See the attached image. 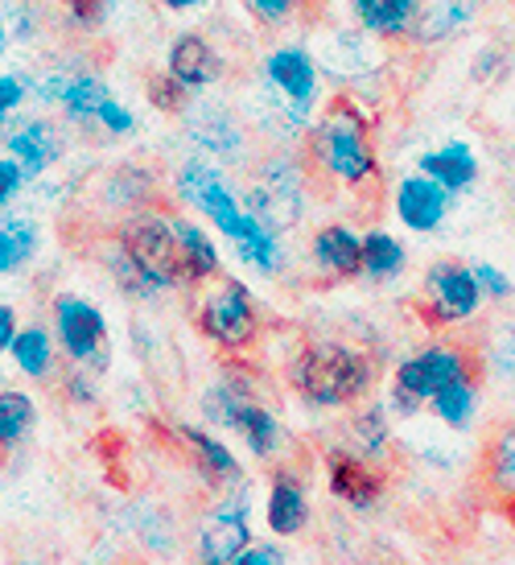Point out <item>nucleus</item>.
<instances>
[{"label": "nucleus", "mask_w": 515, "mask_h": 565, "mask_svg": "<svg viewBox=\"0 0 515 565\" xmlns=\"http://www.w3.org/2000/svg\"><path fill=\"white\" fill-rule=\"evenodd\" d=\"M384 380V363L367 343L343 334H310L285 360V384L310 413H351L372 401Z\"/></svg>", "instance_id": "1"}, {"label": "nucleus", "mask_w": 515, "mask_h": 565, "mask_svg": "<svg viewBox=\"0 0 515 565\" xmlns=\"http://www.w3.org/2000/svg\"><path fill=\"white\" fill-rule=\"evenodd\" d=\"M104 268L116 281V289L132 301H153L161 294L186 289L173 215L153 211V206L137 211V215H125L120 227H116L108 256H104Z\"/></svg>", "instance_id": "2"}, {"label": "nucleus", "mask_w": 515, "mask_h": 565, "mask_svg": "<svg viewBox=\"0 0 515 565\" xmlns=\"http://www.w3.org/2000/svg\"><path fill=\"white\" fill-rule=\"evenodd\" d=\"M301 153H305L318 182L351 190V194H363V190L379 186V173H384L379 149H375L372 116H367L360 99H351V95L330 99L326 111H322V116L313 120L310 132H305Z\"/></svg>", "instance_id": "3"}, {"label": "nucleus", "mask_w": 515, "mask_h": 565, "mask_svg": "<svg viewBox=\"0 0 515 565\" xmlns=\"http://www.w3.org/2000/svg\"><path fill=\"white\" fill-rule=\"evenodd\" d=\"M322 66L301 42L268 50L260 63V116L281 141H305L322 116Z\"/></svg>", "instance_id": "4"}, {"label": "nucleus", "mask_w": 515, "mask_h": 565, "mask_svg": "<svg viewBox=\"0 0 515 565\" xmlns=\"http://www.w3.org/2000/svg\"><path fill=\"white\" fill-rule=\"evenodd\" d=\"M483 372L479 347L453 343V339H429L405 351L400 360L391 363L388 384H384V405L391 408L396 422H412L429 413V405L438 401L450 384Z\"/></svg>", "instance_id": "5"}, {"label": "nucleus", "mask_w": 515, "mask_h": 565, "mask_svg": "<svg viewBox=\"0 0 515 565\" xmlns=\"http://www.w3.org/2000/svg\"><path fill=\"white\" fill-rule=\"evenodd\" d=\"M203 417L206 425H215L223 434L244 441L256 462H277L289 446V434H285V422L277 417V408L268 405L260 388H256V376L248 367H227L211 388L203 393Z\"/></svg>", "instance_id": "6"}, {"label": "nucleus", "mask_w": 515, "mask_h": 565, "mask_svg": "<svg viewBox=\"0 0 515 565\" xmlns=\"http://www.w3.org/2000/svg\"><path fill=\"white\" fill-rule=\"evenodd\" d=\"M173 199L190 206L199 220L211 223L232 244V252L244 248L248 239H256L268 227L265 220H256L248 211L244 190L232 186V178L223 173V166L206 158H186L178 166V173H173Z\"/></svg>", "instance_id": "7"}, {"label": "nucleus", "mask_w": 515, "mask_h": 565, "mask_svg": "<svg viewBox=\"0 0 515 565\" xmlns=\"http://www.w3.org/2000/svg\"><path fill=\"white\" fill-rule=\"evenodd\" d=\"M313 199V170L305 153H268L244 190V203L256 220H265L272 232H293L297 223L305 220Z\"/></svg>", "instance_id": "8"}, {"label": "nucleus", "mask_w": 515, "mask_h": 565, "mask_svg": "<svg viewBox=\"0 0 515 565\" xmlns=\"http://www.w3.org/2000/svg\"><path fill=\"white\" fill-rule=\"evenodd\" d=\"M194 327L206 343H215L227 355L248 351L260 330H265V310L251 294L248 281H239L232 273L215 277L211 285L199 289V306H194Z\"/></svg>", "instance_id": "9"}, {"label": "nucleus", "mask_w": 515, "mask_h": 565, "mask_svg": "<svg viewBox=\"0 0 515 565\" xmlns=\"http://www.w3.org/2000/svg\"><path fill=\"white\" fill-rule=\"evenodd\" d=\"M486 310V298L479 289L474 265L458 260V256H441L421 273L417 285V318L429 330H462L479 322Z\"/></svg>", "instance_id": "10"}, {"label": "nucleus", "mask_w": 515, "mask_h": 565, "mask_svg": "<svg viewBox=\"0 0 515 565\" xmlns=\"http://www.w3.org/2000/svg\"><path fill=\"white\" fill-rule=\"evenodd\" d=\"M256 545L251 524V483H239L232 491H219L215 503L199 520L194 533V562L199 565H235Z\"/></svg>", "instance_id": "11"}, {"label": "nucleus", "mask_w": 515, "mask_h": 565, "mask_svg": "<svg viewBox=\"0 0 515 565\" xmlns=\"http://www.w3.org/2000/svg\"><path fill=\"white\" fill-rule=\"evenodd\" d=\"M50 330H54L58 351H63L66 363L92 367L99 376L108 372V363H111L108 315H104L92 298H83V294H54V301H50Z\"/></svg>", "instance_id": "12"}, {"label": "nucleus", "mask_w": 515, "mask_h": 565, "mask_svg": "<svg viewBox=\"0 0 515 565\" xmlns=\"http://www.w3.org/2000/svg\"><path fill=\"white\" fill-rule=\"evenodd\" d=\"M322 483H326V495L339 508L355 512V516H367L379 503L388 500L391 491V467L388 462H372V458L346 450L343 441H334L322 450Z\"/></svg>", "instance_id": "13"}, {"label": "nucleus", "mask_w": 515, "mask_h": 565, "mask_svg": "<svg viewBox=\"0 0 515 565\" xmlns=\"http://www.w3.org/2000/svg\"><path fill=\"white\" fill-rule=\"evenodd\" d=\"M388 206H391V215H396V223L405 227L408 236L425 239V236H438V232H446V223L453 220V206H458V199H453L441 182H433L429 173L408 170V173H400V178L391 182Z\"/></svg>", "instance_id": "14"}, {"label": "nucleus", "mask_w": 515, "mask_h": 565, "mask_svg": "<svg viewBox=\"0 0 515 565\" xmlns=\"http://www.w3.org/2000/svg\"><path fill=\"white\" fill-rule=\"evenodd\" d=\"M0 137H4V153L21 166V173H25L30 182L46 178V173L66 158V132H63V125L50 120V116H21V120H13Z\"/></svg>", "instance_id": "15"}, {"label": "nucleus", "mask_w": 515, "mask_h": 565, "mask_svg": "<svg viewBox=\"0 0 515 565\" xmlns=\"http://www.w3.org/2000/svg\"><path fill=\"white\" fill-rule=\"evenodd\" d=\"M310 265L330 285L363 281V232L346 220L318 223L310 236Z\"/></svg>", "instance_id": "16"}, {"label": "nucleus", "mask_w": 515, "mask_h": 565, "mask_svg": "<svg viewBox=\"0 0 515 565\" xmlns=\"http://www.w3.org/2000/svg\"><path fill=\"white\" fill-rule=\"evenodd\" d=\"M33 95L63 111V120H71V125L95 128V116L111 99V87L95 71H58V75H46L37 83Z\"/></svg>", "instance_id": "17"}, {"label": "nucleus", "mask_w": 515, "mask_h": 565, "mask_svg": "<svg viewBox=\"0 0 515 565\" xmlns=\"http://www.w3.org/2000/svg\"><path fill=\"white\" fill-rule=\"evenodd\" d=\"M313 520V500L305 475L293 467H272L265 487V529L277 541H293L310 529Z\"/></svg>", "instance_id": "18"}, {"label": "nucleus", "mask_w": 515, "mask_h": 565, "mask_svg": "<svg viewBox=\"0 0 515 565\" xmlns=\"http://www.w3.org/2000/svg\"><path fill=\"white\" fill-rule=\"evenodd\" d=\"M412 170L429 173L433 182L450 190L453 199H466L470 190L483 182V153L466 137H446V141L421 149Z\"/></svg>", "instance_id": "19"}, {"label": "nucleus", "mask_w": 515, "mask_h": 565, "mask_svg": "<svg viewBox=\"0 0 515 565\" xmlns=\"http://www.w3.org/2000/svg\"><path fill=\"white\" fill-rule=\"evenodd\" d=\"M178 438H182L194 471L203 475V483L211 491H232V487L248 483V471H244L239 455L215 429H206V425H178Z\"/></svg>", "instance_id": "20"}, {"label": "nucleus", "mask_w": 515, "mask_h": 565, "mask_svg": "<svg viewBox=\"0 0 515 565\" xmlns=\"http://www.w3.org/2000/svg\"><path fill=\"white\" fill-rule=\"evenodd\" d=\"M429 0H346V17L372 42H412Z\"/></svg>", "instance_id": "21"}, {"label": "nucleus", "mask_w": 515, "mask_h": 565, "mask_svg": "<svg viewBox=\"0 0 515 565\" xmlns=\"http://www.w3.org/2000/svg\"><path fill=\"white\" fill-rule=\"evenodd\" d=\"M479 487L495 508L515 516V413L491 429L479 455Z\"/></svg>", "instance_id": "22"}, {"label": "nucleus", "mask_w": 515, "mask_h": 565, "mask_svg": "<svg viewBox=\"0 0 515 565\" xmlns=\"http://www.w3.org/2000/svg\"><path fill=\"white\" fill-rule=\"evenodd\" d=\"M165 75H173L190 95H203L223 79V54L203 33H178L165 50Z\"/></svg>", "instance_id": "23"}, {"label": "nucleus", "mask_w": 515, "mask_h": 565, "mask_svg": "<svg viewBox=\"0 0 515 565\" xmlns=\"http://www.w3.org/2000/svg\"><path fill=\"white\" fill-rule=\"evenodd\" d=\"M346 450L372 458V462H388L391 467V450H396V417L391 408L379 401H363L360 408H351L343 422V438H339Z\"/></svg>", "instance_id": "24"}, {"label": "nucleus", "mask_w": 515, "mask_h": 565, "mask_svg": "<svg viewBox=\"0 0 515 565\" xmlns=\"http://www.w3.org/2000/svg\"><path fill=\"white\" fill-rule=\"evenodd\" d=\"M190 145L199 149L194 158H206L215 166H235V161L248 153V132L239 128L232 111L223 108H206L199 116H190Z\"/></svg>", "instance_id": "25"}, {"label": "nucleus", "mask_w": 515, "mask_h": 565, "mask_svg": "<svg viewBox=\"0 0 515 565\" xmlns=\"http://www.w3.org/2000/svg\"><path fill=\"white\" fill-rule=\"evenodd\" d=\"M173 232H178V248H182L186 289H203L215 277H223V252L203 223L190 220V215H173Z\"/></svg>", "instance_id": "26"}, {"label": "nucleus", "mask_w": 515, "mask_h": 565, "mask_svg": "<svg viewBox=\"0 0 515 565\" xmlns=\"http://www.w3.org/2000/svg\"><path fill=\"white\" fill-rule=\"evenodd\" d=\"M408 244L391 227H363V281L396 285L408 273Z\"/></svg>", "instance_id": "27"}, {"label": "nucleus", "mask_w": 515, "mask_h": 565, "mask_svg": "<svg viewBox=\"0 0 515 565\" xmlns=\"http://www.w3.org/2000/svg\"><path fill=\"white\" fill-rule=\"evenodd\" d=\"M483 384H486L483 372H474V376L450 384V388L429 405V417H433L446 434H458V438L470 434V429L479 425V417H483Z\"/></svg>", "instance_id": "28"}, {"label": "nucleus", "mask_w": 515, "mask_h": 565, "mask_svg": "<svg viewBox=\"0 0 515 565\" xmlns=\"http://www.w3.org/2000/svg\"><path fill=\"white\" fill-rule=\"evenodd\" d=\"M486 0H429L417 33H412V46H446L458 33H466L479 13H483Z\"/></svg>", "instance_id": "29"}, {"label": "nucleus", "mask_w": 515, "mask_h": 565, "mask_svg": "<svg viewBox=\"0 0 515 565\" xmlns=\"http://www.w3.org/2000/svg\"><path fill=\"white\" fill-rule=\"evenodd\" d=\"M58 339H54V330L42 327V322H30V327L17 330L13 347H9V360H13L17 376L25 380H50L58 372Z\"/></svg>", "instance_id": "30"}, {"label": "nucleus", "mask_w": 515, "mask_h": 565, "mask_svg": "<svg viewBox=\"0 0 515 565\" xmlns=\"http://www.w3.org/2000/svg\"><path fill=\"white\" fill-rule=\"evenodd\" d=\"M42 252V227L30 215H0V277H17L21 268H30Z\"/></svg>", "instance_id": "31"}, {"label": "nucleus", "mask_w": 515, "mask_h": 565, "mask_svg": "<svg viewBox=\"0 0 515 565\" xmlns=\"http://www.w3.org/2000/svg\"><path fill=\"white\" fill-rule=\"evenodd\" d=\"M479 360H483V376L500 384L507 396H515V322H500L486 334Z\"/></svg>", "instance_id": "32"}, {"label": "nucleus", "mask_w": 515, "mask_h": 565, "mask_svg": "<svg viewBox=\"0 0 515 565\" xmlns=\"http://www.w3.org/2000/svg\"><path fill=\"white\" fill-rule=\"evenodd\" d=\"M37 425V401L25 388H0V450H17Z\"/></svg>", "instance_id": "33"}, {"label": "nucleus", "mask_w": 515, "mask_h": 565, "mask_svg": "<svg viewBox=\"0 0 515 565\" xmlns=\"http://www.w3.org/2000/svg\"><path fill=\"white\" fill-rule=\"evenodd\" d=\"M104 199L111 206H120L128 215H137V211H149V199H153V178L137 166H125V170H116L108 178V186H104Z\"/></svg>", "instance_id": "34"}, {"label": "nucleus", "mask_w": 515, "mask_h": 565, "mask_svg": "<svg viewBox=\"0 0 515 565\" xmlns=\"http://www.w3.org/2000/svg\"><path fill=\"white\" fill-rule=\"evenodd\" d=\"M515 75V50L495 38V42H483V46L474 50V58H470V79L479 83V87H503V83Z\"/></svg>", "instance_id": "35"}, {"label": "nucleus", "mask_w": 515, "mask_h": 565, "mask_svg": "<svg viewBox=\"0 0 515 565\" xmlns=\"http://www.w3.org/2000/svg\"><path fill=\"white\" fill-rule=\"evenodd\" d=\"M474 265V277H479V289H483V298L491 310H500V306H512L515 301V277L500 260H470Z\"/></svg>", "instance_id": "36"}, {"label": "nucleus", "mask_w": 515, "mask_h": 565, "mask_svg": "<svg viewBox=\"0 0 515 565\" xmlns=\"http://www.w3.org/2000/svg\"><path fill=\"white\" fill-rule=\"evenodd\" d=\"M108 21V0H63V25L75 33H95Z\"/></svg>", "instance_id": "37"}, {"label": "nucleus", "mask_w": 515, "mask_h": 565, "mask_svg": "<svg viewBox=\"0 0 515 565\" xmlns=\"http://www.w3.org/2000/svg\"><path fill=\"white\" fill-rule=\"evenodd\" d=\"M63 396L71 401V405H78V408H92L95 401H99V372H92V367H66L63 372Z\"/></svg>", "instance_id": "38"}, {"label": "nucleus", "mask_w": 515, "mask_h": 565, "mask_svg": "<svg viewBox=\"0 0 515 565\" xmlns=\"http://www.w3.org/2000/svg\"><path fill=\"white\" fill-rule=\"evenodd\" d=\"M144 92H149V104H153L157 111H186L190 99H194V95H190L182 83L173 79V75H153Z\"/></svg>", "instance_id": "39"}, {"label": "nucleus", "mask_w": 515, "mask_h": 565, "mask_svg": "<svg viewBox=\"0 0 515 565\" xmlns=\"http://www.w3.org/2000/svg\"><path fill=\"white\" fill-rule=\"evenodd\" d=\"M239 4H244L260 25H285V21H293L297 9H301L305 0H239Z\"/></svg>", "instance_id": "40"}, {"label": "nucleus", "mask_w": 515, "mask_h": 565, "mask_svg": "<svg viewBox=\"0 0 515 565\" xmlns=\"http://www.w3.org/2000/svg\"><path fill=\"white\" fill-rule=\"evenodd\" d=\"M95 128L108 132V137H128V132L137 128V116H132V108H125V104L111 95L108 104L99 108V116H95Z\"/></svg>", "instance_id": "41"}, {"label": "nucleus", "mask_w": 515, "mask_h": 565, "mask_svg": "<svg viewBox=\"0 0 515 565\" xmlns=\"http://www.w3.org/2000/svg\"><path fill=\"white\" fill-rule=\"evenodd\" d=\"M25 186H30V178L21 173V166H17L9 153H0V215L13 211V203L21 199V190Z\"/></svg>", "instance_id": "42"}, {"label": "nucleus", "mask_w": 515, "mask_h": 565, "mask_svg": "<svg viewBox=\"0 0 515 565\" xmlns=\"http://www.w3.org/2000/svg\"><path fill=\"white\" fill-rule=\"evenodd\" d=\"M25 95H30V83L21 79V75H0V132L13 125L17 108L25 104Z\"/></svg>", "instance_id": "43"}, {"label": "nucleus", "mask_w": 515, "mask_h": 565, "mask_svg": "<svg viewBox=\"0 0 515 565\" xmlns=\"http://www.w3.org/2000/svg\"><path fill=\"white\" fill-rule=\"evenodd\" d=\"M235 565H289V557H285V550L277 545V536H272V541H256Z\"/></svg>", "instance_id": "44"}, {"label": "nucleus", "mask_w": 515, "mask_h": 565, "mask_svg": "<svg viewBox=\"0 0 515 565\" xmlns=\"http://www.w3.org/2000/svg\"><path fill=\"white\" fill-rule=\"evenodd\" d=\"M25 327L21 318H17V310L9 306V301H0V355H9V347H13L17 330Z\"/></svg>", "instance_id": "45"}, {"label": "nucleus", "mask_w": 515, "mask_h": 565, "mask_svg": "<svg viewBox=\"0 0 515 565\" xmlns=\"http://www.w3.org/2000/svg\"><path fill=\"white\" fill-rule=\"evenodd\" d=\"M206 0H161V9H170V13H199Z\"/></svg>", "instance_id": "46"}, {"label": "nucleus", "mask_w": 515, "mask_h": 565, "mask_svg": "<svg viewBox=\"0 0 515 565\" xmlns=\"http://www.w3.org/2000/svg\"><path fill=\"white\" fill-rule=\"evenodd\" d=\"M9 38H13V30H9V13H4V4H0V54L9 50Z\"/></svg>", "instance_id": "47"}, {"label": "nucleus", "mask_w": 515, "mask_h": 565, "mask_svg": "<svg viewBox=\"0 0 515 565\" xmlns=\"http://www.w3.org/2000/svg\"><path fill=\"white\" fill-rule=\"evenodd\" d=\"M512 520H515V516H512Z\"/></svg>", "instance_id": "48"}]
</instances>
